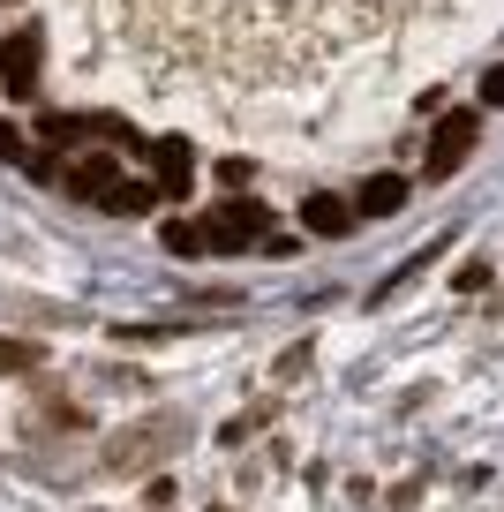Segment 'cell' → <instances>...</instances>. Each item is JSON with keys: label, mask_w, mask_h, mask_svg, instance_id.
Returning a JSON list of instances; mask_svg holds the SVG:
<instances>
[{"label": "cell", "mask_w": 504, "mask_h": 512, "mask_svg": "<svg viewBox=\"0 0 504 512\" xmlns=\"http://www.w3.org/2000/svg\"><path fill=\"white\" fill-rule=\"evenodd\" d=\"M189 407H158V415H136L121 437H106V467L113 475H143V467H158V460H174L181 445H189Z\"/></svg>", "instance_id": "obj_1"}, {"label": "cell", "mask_w": 504, "mask_h": 512, "mask_svg": "<svg viewBox=\"0 0 504 512\" xmlns=\"http://www.w3.org/2000/svg\"><path fill=\"white\" fill-rule=\"evenodd\" d=\"M204 241L219 256H249L256 241H271V211L256 204V196H226V204L204 219Z\"/></svg>", "instance_id": "obj_2"}, {"label": "cell", "mask_w": 504, "mask_h": 512, "mask_svg": "<svg viewBox=\"0 0 504 512\" xmlns=\"http://www.w3.org/2000/svg\"><path fill=\"white\" fill-rule=\"evenodd\" d=\"M474 144H482V121H474V113H444L429 151H422V181H452L459 166L474 159Z\"/></svg>", "instance_id": "obj_3"}, {"label": "cell", "mask_w": 504, "mask_h": 512, "mask_svg": "<svg viewBox=\"0 0 504 512\" xmlns=\"http://www.w3.org/2000/svg\"><path fill=\"white\" fill-rule=\"evenodd\" d=\"M38 61H46V38L23 23V31H8L0 38V91L8 98H31L38 91Z\"/></svg>", "instance_id": "obj_4"}, {"label": "cell", "mask_w": 504, "mask_h": 512, "mask_svg": "<svg viewBox=\"0 0 504 512\" xmlns=\"http://www.w3.org/2000/svg\"><path fill=\"white\" fill-rule=\"evenodd\" d=\"M68 196H83V204H113V189H121V166L113 159H68Z\"/></svg>", "instance_id": "obj_5"}, {"label": "cell", "mask_w": 504, "mask_h": 512, "mask_svg": "<svg viewBox=\"0 0 504 512\" xmlns=\"http://www.w3.org/2000/svg\"><path fill=\"white\" fill-rule=\"evenodd\" d=\"M354 219H362V211H354L347 196H301V234L339 241V234H354Z\"/></svg>", "instance_id": "obj_6"}, {"label": "cell", "mask_w": 504, "mask_h": 512, "mask_svg": "<svg viewBox=\"0 0 504 512\" xmlns=\"http://www.w3.org/2000/svg\"><path fill=\"white\" fill-rule=\"evenodd\" d=\"M151 151H158V189H166V196H189V181H196L189 136H151Z\"/></svg>", "instance_id": "obj_7"}, {"label": "cell", "mask_w": 504, "mask_h": 512, "mask_svg": "<svg viewBox=\"0 0 504 512\" xmlns=\"http://www.w3.org/2000/svg\"><path fill=\"white\" fill-rule=\"evenodd\" d=\"M354 211H362V219H392V211H407V181H399V174H369L362 196H354Z\"/></svg>", "instance_id": "obj_8"}, {"label": "cell", "mask_w": 504, "mask_h": 512, "mask_svg": "<svg viewBox=\"0 0 504 512\" xmlns=\"http://www.w3.org/2000/svg\"><path fill=\"white\" fill-rule=\"evenodd\" d=\"M38 362H46L38 339H8V332H0V377H31Z\"/></svg>", "instance_id": "obj_9"}, {"label": "cell", "mask_w": 504, "mask_h": 512, "mask_svg": "<svg viewBox=\"0 0 504 512\" xmlns=\"http://www.w3.org/2000/svg\"><path fill=\"white\" fill-rule=\"evenodd\" d=\"M158 241H166L174 256H204V249H211V241H204V219H166V226H158Z\"/></svg>", "instance_id": "obj_10"}, {"label": "cell", "mask_w": 504, "mask_h": 512, "mask_svg": "<svg viewBox=\"0 0 504 512\" xmlns=\"http://www.w3.org/2000/svg\"><path fill=\"white\" fill-rule=\"evenodd\" d=\"M158 196H166V189H151V181H121V189H113V204H106V211H121V219H143V211H151Z\"/></svg>", "instance_id": "obj_11"}, {"label": "cell", "mask_w": 504, "mask_h": 512, "mask_svg": "<svg viewBox=\"0 0 504 512\" xmlns=\"http://www.w3.org/2000/svg\"><path fill=\"white\" fill-rule=\"evenodd\" d=\"M264 422H271V400H264V407H249V415H234V422L219 430V445H249V437L264 430Z\"/></svg>", "instance_id": "obj_12"}, {"label": "cell", "mask_w": 504, "mask_h": 512, "mask_svg": "<svg viewBox=\"0 0 504 512\" xmlns=\"http://www.w3.org/2000/svg\"><path fill=\"white\" fill-rule=\"evenodd\" d=\"M452 287H459V294H482V287H489V264H459Z\"/></svg>", "instance_id": "obj_13"}, {"label": "cell", "mask_w": 504, "mask_h": 512, "mask_svg": "<svg viewBox=\"0 0 504 512\" xmlns=\"http://www.w3.org/2000/svg\"><path fill=\"white\" fill-rule=\"evenodd\" d=\"M301 369H309V347H286V354H279V384H294Z\"/></svg>", "instance_id": "obj_14"}, {"label": "cell", "mask_w": 504, "mask_h": 512, "mask_svg": "<svg viewBox=\"0 0 504 512\" xmlns=\"http://www.w3.org/2000/svg\"><path fill=\"white\" fill-rule=\"evenodd\" d=\"M0 159H8V166L31 159V151H23V128H8V121H0Z\"/></svg>", "instance_id": "obj_15"}, {"label": "cell", "mask_w": 504, "mask_h": 512, "mask_svg": "<svg viewBox=\"0 0 504 512\" xmlns=\"http://www.w3.org/2000/svg\"><path fill=\"white\" fill-rule=\"evenodd\" d=\"M249 174H256L249 159H226V166H219V181H226V189H249Z\"/></svg>", "instance_id": "obj_16"}, {"label": "cell", "mask_w": 504, "mask_h": 512, "mask_svg": "<svg viewBox=\"0 0 504 512\" xmlns=\"http://www.w3.org/2000/svg\"><path fill=\"white\" fill-rule=\"evenodd\" d=\"M482 98H489V106H504V61H497V68L482 76Z\"/></svg>", "instance_id": "obj_17"}]
</instances>
